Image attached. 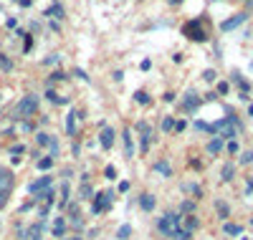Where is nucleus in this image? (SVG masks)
Instances as JSON below:
<instances>
[{
    "label": "nucleus",
    "instance_id": "20e7f679",
    "mask_svg": "<svg viewBox=\"0 0 253 240\" xmlns=\"http://www.w3.org/2000/svg\"><path fill=\"white\" fill-rule=\"evenodd\" d=\"M182 33H185L187 38H193V40H205V38H208L205 31L200 28V20H193V23H187V26L182 28Z\"/></svg>",
    "mask_w": 253,
    "mask_h": 240
},
{
    "label": "nucleus",
    "instance_id": "4c0bfd02",
    "mask_svg": "<svg viewBox=\"0 0 253 240\" xmlns=\"http://www.w3.org/2000/svg\"><path fill=\"white\" fill-rule=\"evenodd\" d=\"M71 240H81V238H71Z\"/></svg>",
    "mask_w": 253,
    "mask_h": 240
},
{
    "label": "nucleus",
    "instance_id": "6e6552de",
    "mask_svg": "<svg viewBox=\"0 0 253 240\" xmlns=\"http://www.w3.org/2000/svg\"><path fill=\"white\" fill-rule=\"evenodd\" d=\"M96 202H94V212H101V207H109L112 205V192H107V195H96Z\"/></svg>",
    "mask_w": 253,
    "mask_h": 240
},
{
    "label": "nucleus",
    "instance_id": "b1692460",
    "mask_svg": "<svg viewBox=\"0 0 253 240\" xmlns=\"http://www.w3.org/2000/svg\"><path fill=\"white\" fill-rule=\"evenodd\" d=\"M36 139H38V144H53V139H51L48 134H43V132H41V134H38Z\"/></svg>",
    "mask_w": 253,
    "mask_h": 240
},
{
    "label": "nucleus",
    "instance_id": "f03ea898",
    "mask_svg": "<svg viewBox=\"0 0 253 240\" xmlns=\"http://www.w3.org/2000/svg\"><path fill=\"white\" fill-rule=\"evenodd\" d=\"M10 192H13V174L8 169H0V207H5Z\"/></svg>",
    "mask_w": 253,
    "mask_h": 240
},
{
    "label": "nucleus",
    "instance_id": "e433bc0d",
    "mask_svg": "<svg viewBox=\"0 0 253 240\" xmlns=\"http://www.w3.org/2000/svg\"><path fill=\"white\" fill-rule=\"evenodd\" d=\"M248 114H251V117H253V104H251V106H248Z\"/></svg>",
    "mask_w": 253,
    "mask_h": 240
},
{
    "label": "nucleus",
    "instance_id": "1a4fd4ad",
    "mask_svg": "<svg viewBox=\"0 0 253 240\" xmlns=\"http://www.w3.org/2000/svg\"><path fill=\"white\" fill-rule=\"evenodd\" d=\"M48 187H51V177H43V180H38V182H33V185H31V192H33V195H38L41 190H48Z\"/></svg>",
    "mask_w": 253,
    "mask_h": 240
},
{
    "label": "nucleus",
    "instance_id": "cd10ccee",
    "mask_svg": "<svg viewBox=\"0 0 253 240\" xmlns=\"http://www.w3.org/2000/svg\"><path fill=\"white\" fill-rule=\"evenodd\" d=\"M61 198H63V202L69 200V185H63V187H61Z\"/></svg>",
    "mask_w": 253,
    "mask_h": 240
},
{
    "label": "nucleus",
    "instance_id": "ddd939ff",
    "mask_svg": "<svg viewBox=\"0 0 253 240\" xmlns=\"http://www.w3.org/2000/svg\"><path fill=\"white\" fill-rule=\"evenodd\" d=\"M155 172L165 174V177H170V174H172V167L167 164V162H157V164H155Z\"/></svg>",
    "mask_w": 253,
    "mask_h": 240
},
{
    "label": "nucleus",
    "instance_id": "a211bd4d",
    "mask_svg": "<svg viewBox=\"0 0 253 240\" xmlns=\"http://www.w3.org/2000/svg\"><path fill=\"white\" fill-rule=\"evenodd\" d=\"M134 99H137V104H150V94H144V91H137Z\"/></svg>",
    "mask_w": 253,
    "mask_h": 240
},
{
    "label": "nucleus",
    "instance_id": "2eb2a0df",
    "mask_svg": "<svg viewBox=\"0 0 253 240\" xmlns=\"http://www.w3.org/2000/svg\"><path fill=\"white\" fill-rule=\"evenodd\" d=\"M63 230H66V223H63V217H58L56 225H53V235H56V238H61V235H63Z\"/></svg>",
    "mask_w": 253,
    "mask_h": 240
},
{
    "label": "nucleus",
    "instance_id": "412c9836",
    "mask_svg": "<svg viewBox=\"0 0 253 240\" xmlns=\"http://www.w3.org/2000/svg\"><path fill=\"white\" fill-rule=\"evenodd\" d=\"M225 233H228V235H241V225H230V223H228V225H225Z\"/></svg>",
    "mask_w": 253,
    "mask_h": 240
},
{
    "label": "nucleus",
    "instance_id": "5701e85b",
    "mask_svg": "<svg viewBox=\"0 0 253 240\" xmlns=\"http://www.w3.org/2000/svg\"><path fill=\"white\" fill-rule=\"evenodd\" d=\"M124 147H126V157H132L134 149H132V142H129V134H126V132H124Z\"/></svg>",
    "mask_w": 253,
    "mask_h": 240
},
{
    "label": "nucleus",
    "instance_id": "58836bf2",
    "mask_svg": "<svg viewBox=\"0 0 253 240\" xmlns=\"http://www.w3.org/2000/svg\"><path fill=\"white\" fill-rule=\"evenodd\" d=\"M243 240H246V238H243Z\"/></svg>",
    "mask_w": 253,
    "mask_h": 240
},
{
    "label": "nucleus",
    "instance_id": "39448f33",
    "mask_svg": "<svg viewBox=\"0 0 253 240\" xmlns=\"http://www.w3.org/2000/svg\"><path fill=\"white\" fill-rule=\"evenodd\" d=\"M246 18H248L246 13H238V15H233V18H228V20H225V23L220 26V28H223V31L228 33V31H233V28H238L241 23H246Z\"/></svg>",
    "mask_w": 253,
    "mask_h": 240
},
{
    "label": "nucleus",
    "instance_id": "393cba45",
    "mask_svg": "<svg viewBox=\"0 0 253 240\" xmlns=\"http://www.w3.org/2000/svg\"><path fill=\"white\" fill-rule=\"evenodd\" d=\"M215 207H218L220 217H228V205H225V202H215Z\"/></svg>",
    "mask_w": 253,
    "mask_h": 240
},
{
    "label": "nucleus",
    "instance_id": "72a5a7b5",
    "mask_svg": "<svg viewBox=\"0 0 253 240\" xmlns=\"http://www.w3.org/2000/svg\"><path fill=\"white\" fill-rule=\"evenodd\" d=\"M218 91H220V94H228V83H225V81L218 83Z\"/></svg>",
    "mask_w": 253,
    "mask_h": 240
},
{
    "label": "nucleus",
    "instance_id": "c85d7f7f",
    "mask_svg": "<svg viewBox=\"0 0 253 240\" xmlns=\"http://www.w3.org/2000/svg\"><path fill=\"white\" fill-rule=\"evenodd\" d=\"M0 66H3V69H10V66H13V63H10V61H8L5 56H0Z\"/></svg>",
    "mask_w": 253,
    "mask_h": 240
},
{
    "label": "nucleus",
    "instance_id": "c9c22d12",
    "mask_svg": "<svg viewBox=\"0 0 253 240\" xmlns=\"http://www.w3.org/2000/svg\"><path fill=\"white\" fill-rule=\"evenodd\" d=\"M170 3H172V5H180V3H182V0H170Z\"/></svg>",
    "mask_w": 253,
    "mask_h": 240
},
{
    "label": "nucleus",
    "instance_id": "f257e3e1",
    "mask_svg": "<svg viewBox=\"0 0 253 240\" xmlns=\"http://www.w3.org/2000/svg\"><path fill=\"white\" fill-rule=\"evenodd\" d=\"M157 230H160L165 238H175L177 230H180V215H175V212L162 215L160 220H157Z\"/></svg>",
    "mask_w": 253,
    "mask_h": 240
},
{
    "label": "nucleus",
    "instance_id": "473e14b6",
    "mask_svg": "<svg viewBox=\"0 0 253 240\" xmlns=\"http://www.w3.org/2000/svg\"><path fill=\"white\" fill-rule=\"evenodd\" d=\"M150 66H152V61H147V58H144V61L139 63V69H142V71H147V69H150Z\"/></svg>",
    "mask_w": 253,
    "mask_h": 240
},
{
    "label": "nucleus",
    "instance_id": "f3484780",
    "mask_svg": "<svg viewBox=\"0 0 253 240\" xmlns=\"http://www.w3.org/2000/svg\"><path fill=\"white\" fill-rule=\"evenodd\" d=\"M46 15H51V18H63V8H61V5H53V8H48Z\"/></svg>",
    "mask_w": 253,
    "mask_h": 240
},
{
    "label": "nucleus",
    "instance_id": "c756f323",
    "mask_svg": "<svg viewBox=\"0 0 253 240\" xmlns=\"http://www.w3.org/2000/svg\"><path fill=\"white\" fill-rule=\"evenodd\" d=\"M114 174H117V169L109 164V167H107V180H114Z\"/></svg>",
    "mask_w": 253,
    "mask_h": 240
},
{
    "label": "nucleus",
    "instance_id": "7ed1b4c3",
    "mask_svg": "<svg viewBox=\"0 0 253 240\" xmlns=\"http://www.w3.org/2000/svg\"><path fill=\"white\" fill-rule=\"evenodd\" d=\"M36 109H38V96H36V94H28V96H23V99L18 101L15 112H18L20 117H31V114H36Z\"/></svg>",
    "mask_w": 253,
    "mask_h": 240
},
{
    "label": "nucleus",
    "instance_id": "7c9ffc66",
    "mask_svg": "<svg viewBox=\"0 0 253 240\" xmlns=\"http://www.w3.org/2000/svg\"><path fill=\"white\" fill-rule=\"evenodd\" d=\"M228 152H230V155H236V152H238V142H230L228 144Z\"/></svg>",
    "mask_w": 253,
    "mask_h": 240
},
{
    "label": "nucleus",
    "instance_id": "f8f14e48",
    "mask_svg": "<svg viewBox=\"0 0 253 240\" xmlns=\"http://www.w3.org/2000/svg\"><path fill=\"white\" fill-rule=\"evenodd\" d=\"M41 230H43V225H41V223L31 225V228H28V233H26V235H28V240H38V238H41Z\"/></svg>",
    "mask_w": 253,
    "mask_h": 240
},
{
    "label": "nucleus",
    "instance_id": "4468645a",
    "mask_svg": "<svg viewBox=\"0 0 253 240\" xmlns=\"http://www.w3.org/2000/svg\"><path fill=\"white\" fill-rule=\"evenodd\" d=\"M233 174H236V167L233 164H225L223 167V182H230V180H233Z\"/></svg>",
    "mask_w": 253,
    "mask_h": 240
},
{
    "label": "nucleus",
    "instance_id": "9d476101",
    "mask_svg": "<svg viewBox=\"0 0 253 240\" xmlns=\"http://www.w3.org/2000/svg\"><path fill=\"white\" fill-rule=\"evenodd\" d=\"M220 149H223V139H220V137H215V139L208 142V152H210V155H218Z\"/></svg>",
    "mask_w": 253,
    "mask_h": 240
},
{
    "label": "nucleus",
    "instance_id": "2f4dec72",
    "mask_svg": "<svg viewBox=\"0 0 253 240\" xmlns=\"http://www.w3.org/2000/svg\"><path fill=\"white\" fill-rule=\"evenodd\" d=\"M193 207H195L193 202H182V212H193Z\"/></svg>",
    "mask_w": 253,
    "mask_h": 240
},
{
    "label": "nucleus",
    "instance_id": "f704fd0d",
    "mask_svg": "<svg viewBox=\"0 0 253 240\" xmlns=\"http://www.w3.org/2000/svg\"><path fill=\"white\" fill-rule=\"evenodd\" d=\"M126 190H129V182H126V180L119 182V192H126Z\"/></svg>",
    "mask_w": 253,
    "mask_h": 240
},
{
    "label": "nucleus",
    "instance_id": "9b49d317",
    "mask_svg": "<svg viewBox=\"0 0 253 240\" xmlns=\"http://www.w3.org/2000/svg\"><path fill=\"white\" fill-rule=\"evenodd\" d=\"M76 112H69V117H66V132L69 134H76Z\"/></svg>",
    "mask_w": 253,
    "mask_h": 240
},
{
    "label": "nucleus",
    "instance_id": "0eeeda50",
    "mask_svg": "<svg viewBox=\"0 0 253 240\" xmlns=\"http://www.w3.org/2000/svg\"><path fill=\"white\" fill-rule=\"evenodd\" d=\"M155 205H157L155 195H142V198H139V207H142L144 212H152V210H155Z\"/></svg>",
    "mask_w": 253,
    "mask_h": 240
},
{
    "label": "nucleus",
    "instance_id": "a878e982",
    "mask_svg": "<svg viewBox=\"0 0 253 240\" xmlns=\"http://www.w3.org/2000/svg\"><path fill=\"white\" fill-rule=\"evenodd\" d=\"M253 162V152H243V157H241V164H251Z\"/></svg>",
    "mask_w": 253,
    "mask_h": 240
},
{
    "label": "nucleus",
    "instance_id": "dca6fc26",
    "mask_svg": "<svg viewBox=\"0 0 253 240\" xmlns=\"http://www.w3.org/2000/svg\"><path fill=\"white\" fill-rule=\"evenodd\" d=\"M200 104V99H198V94H193V91H190L187 94V109H195Z\"/></svg>",
    "mask_w": 253,
    "mask_h": 240
},
{
    "label": "nucleus",
    "instance_id": "6ab92c4d",
    "mask_svg": "<svg viewBox=\"0 0 253 240\" xmlns=\"http://www.w3.org/2000/svg\"><path fill=\"white\" fill-rule=\"evenodd\" d=\"M129 233H132V228H129V225H122V228L117 230V238H119V240H124L126 235H129Z\"/></svg>",
    "mask_w": 253,
    "mask_h": 240
},
{
    "label": "nucleus",
    "instance_id": "bb28decb",
    "mask_svg": "<svg viewBox=\"0 0 253 240\" xmlns=\"http://www.w3.org/2000/svg\"><path fill=\"white\" fill-rule=\"evenodd\" d=\"M215 76H218V74H215L213 69H208V71L203 74V79H205V81H215Z\"/></svg>",
    "mask_w": 253,
    "mask_h": 240
},
{
    "label": "nucleus",
    "instance_id": "aec40b11",
    "mask_svg": "<svg viewBox=\"0 0 253 240\" xmlns=\"http://www.w3.org/2000/svg\"><path fill=\"white\" fill-rule=\"evenodd\" d=\"M51 164H53V160H51V157H46V160H38V169H51Z\"/></svg>",
    "mask_w": 253,
    "mask_h": 240
},
{
    "label": "nucleus",
    "instance_id": "4be33fe9",
    "mask_svg": "<svg viewBox=\"0 0 253 240\" xmlns=\"http://www.w3.org/2000/svg\"><path fill=\"white\" fill-rule=\"evenodd\" d=\"M162 129H165V132H170V129H175V119H172V117H167V119L162 121Z\"/></svg>",
    "mask_w": 253,
    "mask_h": 240
},
{
    "label": "nucleus",
    "instance_id": "423d86ee",
    "mask_svg": "<svg viewBox=\"0 0 253 240\" xmlns=\"http://www.w3.org/2000/svg\"><path fill=\"white\" fill-rule=\"evenodd\" d=\"M99 142H101V147H104V149H109V147L114 144V132H112L109 126H104V129H101V134H99Z\"/></svg>",
    "mask_w": 253,
    "mask_h": 240
}]
</instances>
